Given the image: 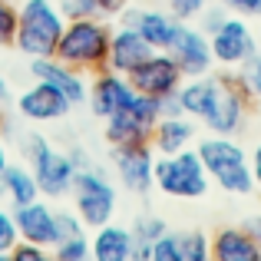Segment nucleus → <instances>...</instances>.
I'll use <instances>...</instances> for the list:
<instances>
[{
	"label": "nucleus",
	"mask_w": 261,
	"mask_h": 261,
	"mask_svg": "<svg viewBox=\"0 0 261 261\" xmlns=\"http://www.w3.org/2000/svg\"><path fill=\"white\" fill-rule=\"evenodd\" d=\"M30 76L33 80H43V83H50V86H57L60 93L73 102V106L86 102V96H89V83L83 80V73L73 70V66H66V63H60L57 57H37V60H30Z\"/></svg>",
	"instance_id": "obj_15"
},
{
	"label": "nucleus",
	"mask_w": 261,
	"mask_h": 261,
	"mask_svg": "<svg viewBox=\"0 0 261 261\" xmlns=\"http://www.w3.org/2000/svg\"><path fill=\"white\" fill-rule=\"evenodd\" d=\"M7 166H10V159H7V146H4V142H0V172H4Z\"/></svg>",
	"instance_id": "obj_40"
},
{
	"label": "nucleus",
	"mask_w": 261,
	"mask_h": 261,
	"mask_svg": "<svg viewBox=\"0 0 261 261\" xmlns=\"http://www.w3.org/2000/svg\"><path fill=\"white\" fill-rule=\"evenodd\" d=\"M169 53H172V60L178 63V70H182L185 80L189 76H205V73H212V66H215L208 33H205L202 27L182 23V30H178L175 43L169 46Z\"/></svg>",
	"instance_id": "obj_12"
},
{
	"label": "nucleus",
	"mask_w": 261,
	"mask_h": 261,
	"mask_svg": "<svg viewBox=\"0 0 261 261\" xmlns=\"http://www.w3.org/2000/svg\"><path fill=\"white\" fill-rule=\"evenodd\" d=\"M133 83H129V76H122V73L116 70H99L96 73V80L89 83V109H93V116H99V119H106V116H113L116 109H122L129 99H133Z\"/></svg>",
	"instance_id": "obj_14"
},
{
	"label": "nucleus",
	"mask_w": 261,
	"mask_h": 261,
	"mask_svg": "<svg viewBox=\"0 0 261 261\" xmlns=\"http://www.w3.org/2000/svg\"><path fill=\"white\" fill-rule=\"evenodd\" d=\"M109 37H113V27L102 17L66 20L53 57L80 73H99L109 63Z\"/></svg>",
	"instance_id": "obj_1"
},
{
	"label": "nucleus",
	"mask_w": 261,
	"mask_h": 261,
	"mask_svg": "<svg viewBox=\"0 0 261 261\" xmlns=\"http://www.w3.org/2000/svg\"><path fill=\"white\" fill-rule=\"evenodd\" d=\"M159 99L133 93V99L113 116H106V142L109 146H133V142H149L152 126L159 122Z\"/></svg>",
	"instance_id": "obj_7"
},
{
	"label": "nucleus",
	"mask_w": 261,
	"mask_h": 261,
	"mask_svg": "<svg viewBox=\"0 0 261 261\" xmlns=\"http://www.w3.org/2000/svg\"><path fill=\"white\" fill-rule=\"evenodd\" d=\"M53 225H57V242H63V238H73V235H83V218L76 215V208L66 212H53Z\"/></svg>",
	"instance_id": "obj_28"
},
{
	"label": "nucleus",
	"mask_w": 261,
	"mask_h": 261,
	"mask_svg": "<svg viewBox=\"0 0 261 261\" xmlns=\"http://www.w3.org/2000/svg\"><path fill=\"white\" fill-rule=\"evenodd\" d=\"M53 255H57V261H89V238H86V231L83 235H73V238L57 242L53 245Z\"/></svg>",
	"instance_id": "obj_23"
},
{
	"label": "nucleus",
	"mask_w": 261,
	"mask_h": 261,
	"mask_svg": "<svg viewBox=\"0 0 261 261\" xmlns=\"http://www.w3.org/2000/svg\"><path fill=\"white\" fill-rule=\"evenodd\" d=\"M198 155L208 178L228 195H248L255 189V175H251L248 152L235 142V136H215L198 142Z\"/></svg>",
	"instance_id": "obj_3"
},
{
	"label": "nucleus",
	"mask_w": 261,
	"mask_h": 261,
	"mask_svg": "<svg viewBox=\"0 0 261 261\" xmlns=\"http://www.w3.org/2000/svg\"><path fill=\"white\" fill-rule=\"evenodd\" d=\"M73 109V102L60 93L57 86L43 83V80H33V86H27L17 96V113L30 122H57L63 119Z\"/></svg>",
	"instance_id": "obj_13"
},
{
	"label": "nucleus",
	"mask_w": 261,
	"mask_h": 261,
	"mask_svg": "<svg viewBox=\"0 0 261 261\" xmlns=\"http://www.w3.org/2000/svg\"><path fill=\"white\" fill-rule=\"evenodd\" d=\"M182 251H185V261H215L212 258L208 235H202V231H185L182 235Z\"/></svg>",
	"instance_id": "obj_26"
},
{
	"label": "nucleus",
	"mask_w": 261,
	"mask_h": 261,
	"mask_svg": "<svg viewBox=\"0 0 261 261\" xmlns=\"http://www.w3.org/2000/svg\"><path fill=\"white\" fill-rule=\"evenodd\" d=\"M122 23L139 30L152 50H169L182 30V20L169 10H122Z\"/></svg>",
	"instance_id": "obj_16"
},
{
	"label": "nucleus",
	"mask_w": 261,
	"mask_h": 261,
	"mask_svg": "<svg viewBox=\"0 0 261 261\" xmlns=\"http://www.w3.org/2000/svg\"><path fill=\"white\" fill-rule=\"evenodd\" d=\"M113 166L119 175L122 189L146 195L155 185V149L152 142H133V146H116L113 149Z\"/></svg>",
	"instance_id": "obj_11"
},
{
	"label": "nucleus",
	"mask_w": 261,
	"mask_h": 261,
	"mask_svg": "<svg viewBox=\"0 0 261 261\" xmlns=\"http://www.w3.org/2000/svg\"><path fill=\"white\" fill-rule=\"evenodd\" d=\"M208 4H212V0H166L169 13H172V17H178L182 23H189V20L202 17V10H205Z\"/></svg>",
	"instance_id": "obj_31"
},
{
	"label": "nucleus",
	"mask_w": 261,
	"mask_h": 261,
	"mask_svg": "<svg viewBox=\"0 0 261 261\" xmlns=\"http://www.w3.org/2000/svg\"><path fill=\"white\" fill-rule=\"evenodd\" d=\"M126 7H129V0H96L99 17H116V13H122Z\"/></svg>",
	"instance_id": "obj_36"
},
{
	"label": "nucleus",
	"mask_w": 261,
	"mask_h": 261,
	"mask_svg": "<svg viewBox=\"0 0 261 261\" xmlns=\"http://www.w3.org/2000/svg\"><path fill=\"white\" fill-rule=\"evenodd\" d=\"M215 76H218L215 96H212L208 109L198 122L215 136H238L245 129V119H248L251 96L245 93L238 73H215Z\"/></svg>",
	"instance_id": "obj_5"
},
{
	"label": "nucleus",
	"mask_w": 261,
	"mask_h": 261,
	"mask_svg": "<svg viewBox=\"0 0 261 261\" xmlns=\"http://www.w3.org/2000/svg\"><path fill=\"white\" fill-rule=\"evenodd\" d=\"M0 261H13V255L10 251H0Z\"/></svg>",
	"instance_id": "obj_42"
},
{
	"label": "nucleus",
	"mask_w": 261,
	"mask_h": 261,
	"mask_svg": "<svg viewBox=\"0 0 261 261\" xmlns=\"http://www.w3.org/2000/svg\"><path fill=\"white\" fill-rule=\"evenodd\" d=\"M7 126H10V122H7V113H4V102H0V133H4Z\"/></svg>",
	"instance_id": "obj_41"
},
{
	"label": "nucleus",
	"mask_w": 261,
	"mask_h": 261,
	"mask_svg": "<svg viewBox=\"0 0 261 261\" xmlns=\"http://www.w3.org/2000/svg\"><path fill=\"white\" fill-rule=\"evenodd\" d=\"M228 13H238V17H248V20H261V0H218Z\"/></svg>",
	"instance_id": "obj_34"
},
{
	"label": "nucleus",
	"mask_w": 261,
	"mask_h": 261,
	"mask_svg": "<svg viewBox=\"0 0 261 261\" xmlns=\"http://www.w3.org/2000/svg\"><path fill=\"white\" fill-rule=\"evenodd\" d=\"M208 172L198 149H182L175 155H155V189L172 198H202L208 192Z\"/></svg>",
	"instance_id": "obj_6"
},
{
	"label": "nucleus",
	"mask_w": 261,
	"mask_h": 261,
	"mask_svg": "<svg viewBox=\"0 0 261 261\" xmlns=\"http://www.w3.org/2000/svg\"><path fill=\"white\" fill-rule=\"evenodd\" d=\"M251 175H255V185H258V189H261V142H258V146H255V152H251Z\"/></svg>",
	"instance_id": "obj_37"
},
{
	"label": "nucleus",
	"mask_w": 261,
	"mask_h": 261,
	"mask_svg": "<svg viewBox=\"0 0 261 261\" xmlns=\"http://www.w3.org/2000/svg\"><path fill=\"white\" fill-rule=\"evenodd\" d=\"M63 27H66V17L60 10V4H53V0H23L17 7L13 46L30 60L53 57L60 37H63Z\"/></svg>",
	"instance_id": "obj_2"
},
{
	"label": "nucleus",
	"mask_w": 261,
	"mask_h": 261,
	"mask_svg": "<svg viewBox=\"0 0 261 261\" xmlns=\"http://www.w3.org/2000/svg\"><path fill=\"white\" fill-rule=\"evenodd\" d=\"M182 70L172 60L169 50H155L149 60H142L133 73H129V83H133L136 93L152 96V99H162V96H172L182 86Z\"/></svg>",
	"instance_id": "obj_10"
},
{
	"label": "nucleus",
	"mask_w": 261,
	"mask_h": 261,
	"mask_svg": "<svg viewBox=\"0 0 261 261\" xmlns=\"http://www.w3.org/2000/svg\"><path fill=\"white\" fill-rule=\"evenodd\" d=\"M4 99H10V83H7V76L0 73V102Z\"/></svg>",
	"instance_id": "obj_39"
},
{
	"label": "nucleus",
	"mask_w": 261,
	"mask_h": 261,
	"mask_svg": "<svg viewBox=\"0 0 261 261\" xmlns=\"http://www.w3.org/2000/svg\"><path fill=\"white\" fill-rule=\"evenodd\" d=\"M73 205L76 215L83 218L86 228H99V225L113 222L116 215V189L99 169H80L73 178Z\"/></svg>",
	"instance_id": "obj_8"
},
{
	"label": "nucleus",
	"mask_w": 261,
	"mask_h": 261,
	"mask_svg": "<svg viewBox=\"0 0 261 261\" xmlns=\"http://www.w3.org/2000/svg\"><path fill=\"white\" fill-rule=\"evenodd\" d=\"M152 46H149V40L142 37L139 30H133V27L119 23L113 27V37H109V70L122 73V76H129V73L136 70V66L142 63V60L152 57Z\"/></svg>",
	"instance_id": "obj_17"
},
{
	"label": "nucleus",
	"mask_w": 261,
	"mask_h": 261,
	"mask_svg": "<svg viewBox=\"0 0 261 261\" xmlns=\"http://www.w3.org/2000/svg\"><path fill=\"white\" fill-rule=\"evenodd\" d=\"M225 17H228V10H225L222 4H218V7H212V4H208V7L202 10V30H205V33L218 30V27L225 23Z\"/></svg>",
	"instance_id": "obj_35"
},
{
	"label": "nucleus",
	"mask_w": 261,
	"mask_h": 261,
	"mask_svg": "<svg viewBox=\"0 0 261 261\" xmlns=\"http://www.w3.org/2000/svg\"><path fill=\"white\" fill-rule=\"evenodd\" d=\"M208 43H212V57H215L218 66L225 70H242L251 57L258 53V37L251 33V27L245 23V17H225V23L218 30L208 33Z\"/></svg>",
	"instance_id": "obj_9"
},
{
	"label": "nucleus",
	"mask_w": 261,
	"mask_h": 261,
	"mask_svg": "<svg viewBox=\"0 0 261 261\" xmlns=\"http://www.w3.org/2000/svg\"><path fill=\"white\" fill-rule=\"evenodd\" d=\"M60 10L66 20H80V17H99L96 0H60Z\"/></svg>",
	"instance_id": "obj_33"
},
{
	"label": "nucleus",
	"mask_w": 261,
	"mask_h": 261,
	"mask_svg": "<svg viewBox=\"0 0 261 261\" xmlns=\"http://www.w3.org/2000/svg\"><path fill=\"white\" fill-rule=\"evenodd\" d=\"M149 261H185V251H182V235L175 231H166L159 242L152 245V258Z\"/></svg>",
	"instance_id": "obj_25"
},
{
	"label": "nucleus",
	"mask_w": 261,
	"mask_h": 261,
	"mask_svg": "<svg viewBox=\"0 0 261 261\" xmlns=\"http://www.w3.org/2000/svg\"><path fill=\"white\" fill-rule=\"evenodd\" d=\"M166 222H162V218H155V215H139V218H136V222H133V228H129V235H133V238H139V242H159V238L162 235H166Z\"/></svg>",
	"instance_id": "obj_24"
},
{
	"label": "nucleus",
	"mask_w": 261,
	"mask_h": 261,
	"mask_svg": "<svg viewBox=\"0 0 261 261\" xmlns=\"http://www.w3.org/2000/svg\"><path fill=\"white\" fill-rule=\"evenodd\" d=\"M13 218H17V231L20 242H33V245H46L53 248L57 245V225H53V208L40 198L27 205H17L13 208Z\"/></svg>",
	"instance_id": "obj_18"
},
{
	"label": "nucleus",
	"mask_w": 261,
	"mask_h": 261,
	"mask_svg": "<svg viewBox=\"0 0 261 261\" xmlns=\"http://www.w3.org/2000/svg\"><path fill=\"white\" fill-rule=\"evenodd\" d=\"M258 53H261V37H258Z\"/></svg>",
	"instance_id": "obj_43"
},
{
	"label": "nucleus",
	"mask_w": 261,
	"mask_h": 261,
	"mask_svg": "<svg viewBox=\"0 0 261 261\" xmlns=\"http://www.w3.org/2000/svg\"><path fill=\"white\" fill-rule=\"evenodd\" d=\"M23 155L30 162V172L40 185V195L46 198H63L73 192V178H76V162L70 152H60L46 136L40 133H27L23 139Z\"/></svg>",
	"instance_id": "obj_4"
},
{
	"label": "nucleus",
	"mask_w": 261,
	"mask_h": 261,
	"mask_svg": "<svg viewBox=\"0 0 261 261\" xmlns=\"http://www.w3.org/2000/svg\"><path fill=\"white\" fill-rule=\"evenodd\" d=\"M10 255H13V261H57L53 248H46V245H33V242H20Z\"/></svg>",
	"instance_id": "obj_32"
},
{
	"label": "nucleus",
	"mask_w": 261,
	"mask_h": 261,
	"mask_svg": "<svg viewBox=\"0 0 261 261\" xmlns=\"http://www.w3.org/2000/svg\"><path fill=\"white\" fill-rule=\"evenodd\" d=\"M17 37V7L10 0H0V46H13Z\"/></svg>",
	"instance_id": "obj_29"
},
{
	"label": "nucleus",
	"mask_w": 261,
	"mask_h": 261,
	"mask_svg": "<svg viewBox=\"0 0 261 261\" xmlns=\"http://www.w3.org/2000/svg\"><path fill=\"white\" fill-rule=\"evenodd\" d=\"M245 228H248V231H251V238H255V242L261 245V215H258V218H251V222L245 225Z\"/></svg>",
	"instance_id": "obj_38"
},
{
	"label": "nucleus",
	"mask_w": 261,
	"mask_h": 261,
	"mask_svg": "<svg viewBox=\"0 0 261 261\" xmlns=\"http://www.w3.org/2000/svg\"><path fill=\"white\" fill-rule=\"evenodd\" d=\"M0 192L7 195V202H10L13 208L40 198V185H37V178H33L30 166H7L4 172H0Z\"/></svg>",
	"instance_id": "obj_22"
},
{
	"label": "nucleus",
	"mask_w": 261,
	"mask_h": 261,
	"mask_svg": "<svg viewBox=\"0 0 261 261\" xmlns=\"http://www.w3.org/2000/svg\"><path fill=\"white\" fill-rule=\"evenodd\" d=\"M195 139V119L192 116H159V122L152 126V142L155 155H175L182 149L192 146Z\"/></svg>",
	"instance_id": "obj_19"
},
{
	"label": "nucleus",
	"mask_w": 261,
	"mask_h": 261,
	"mask_svg": "<svg viewBox=\"0 0 261 261\" xmlns=\"http://www.w3.org/2000/svg\"><path fill=\"white\" fill-rule=\"evenodd\" d=\"M208 245L215 261H261V245L248 228H218Z\"/></svg>",
	"instance_id": "obj_20"
},
{
	"label": "nucleus",
	"mask_w": 261,
	"mask_h": 261,
	"mask_svg": "<svg viewBox=\"0 0 261 261\" xmlns=\"http://www.w3.org/2000/svg\"><path fill=\"white\" fill-rule=\"evenodd\" d=\"M238 80H242L245 93H248L251 99L261 102V53H255V57H251L248 63L238 70Z\"/></svg>",
	"instance_id": "obj_27"
},
{
	"label": "nucleus",
	"mask_w": 261,
	"mask_h": 261,
	"mask_svg": "<svg viewBox=\"0 0 261 261\" xmlns=\"http://www.w3.org/2000/svg\"><path fill=\"white\" fill-rule=\"evenodd\" d=\"M20 245V231H17V218L10 208H0V251H13Z\"/></svg>",
	"instance_id": "obj_30"
},
{
	"label": "nucleus",
	"mask_w": 261,
	"mask_h": 261,
	"mask_svg": "<svg viewBox=\"0 0 261 261\" xmlns=\"http://www.w3.org/2000/svg\"><path fill=\"white\" fill-rule=\"evenodd\" d=\"M129 251H133V235L116 222L99 225L89 238V261H129Z\"/></svg>",
	"instance_id": "obj_21"
}]
</instances>
